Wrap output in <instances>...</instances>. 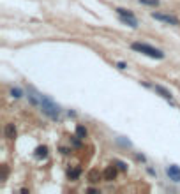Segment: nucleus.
<instances>
[{
    "mask_svg": "<svg viewBox=\"0 0 180 194\" xmlns=\"http://www.w3.org/2000/svg\"><path fill=\"white\" fill-rule=\"evenodd\" d=\"M37 95H39V106H41V109H43V113H46L49 118L58 120L62 108L55 103L53 99H49L48 95H44V94H41V92H37Z\"/></svg>",
    "mask_w": 180,
    "mask_h": 194,
    "instance_id": "nucleus-1",
    "label": "nucleus"
},
{
    "mask_svg": "<svg viewBox=\"0 0 180 194\" xmlns=\"http://www.w3.org/2000/svg\"><path fill=\"white\" fill-rule=\"evenodd\" d=\"M131 48L134 49V51H138V53H143V55H147V57H150V58H157V60H163L164 58L163 51H161V49H157V48H154V46H150V44L132 43Z\"/></svg>",
    "mask_w": 180,
    "mask_h": 194,
    "instance_id": "nucleus-2",
    "label": "nucleus"
},
{
    "mask_svg": "<svg viewBox=\"0 0 180 194\" xmlns=\"http://www.w3.org/2000/svg\"><path fill=\"white\" fill-rule=\"evenodd\" d=\"M152 18L154 20H159V21H163V23H168V25H173V27H178L180 21H178V18H175L171 16V14H164V12H152Z\"/></svg>",
    "mask_w": 180,
    "mask_h": 194,
    "instance_id": "nucleus-3",
    "label": "nucleus"
},
{
    "mask_svg": "<svg viewBox=\"0 0 180 194\" xmlns=\"http://www.w3.org/2000/svg\"><path fill=\"white\" fill-rule=\"evenodd\" d=\"M166 175L169 177V180L180 183V168L177 166V164H169V166L166 168Z\"/></svg>",
    "mask_w": 180,
    "mask_h": 194,
    "instance_id": "nucleus-4",
    "label": "nucleus"
},
{
    "mask_svg": "<svg viewBox=\"0 0 180 194\" xmlns=\"http://www.w3.org/2000/svg\"><path fill=\"white\" fill-rule=\"evenodd\" d=\"M154 90L157 92L163 99H166V101H169V103L173 104V95H171V92H169V90H166V88L161 86V85H155V86H154Z\"/></svg>",
    "mask_w": 180,
    "mask_h": 194,
    "instance_id": "nucleus-5",
    "label": "nucleus"
},
{
    "mask_svg": "<svg viewBox=\"0 0 180 194\" xmlns=\"http://www.w3.org/2000/svg\"><path fill=\"white\" fill-rule=\"evenodd\" d=\"M115 177H117V169H115V166H108L106 169H104V180H106V182L115 180Z\"/></svg>",
    "mask_w": 180,
    "mask_h": 194,
    "instance_id": "nucleus-6",
    "label": "nucleus"
},
{
    "mask_svg": "<svg viewBox=\"0 0 180 194\" xmlns=\"http://www.w3.org/2000/svg\"><path fill=\"white\" fill-rule=\"evenodd\" d=\"M34 155H35V159H46L48 157V146H37L35 148V152H34Z\"/></svg>",
    "mask_w": 180,
    "mask_h": 194,
    "instance_id": "nucleus-7",
    "label": "nucleus"
},
{
    "mask_svg": "<svg viewBox=\"0 0 180 194\" xmlns=\"http://www.w3.org/2000/svg\"><path fill=\"white\" fill-rule=\"evenodd\" d=\"M4 132H6V138H9V140H14V138H16V125H14V124H7Z\"/></svg>",
    "mask_w": 180,
    "mask_h": 194,
    "instance_id": "nucleus-8",
    "label": "nucleus"
},
{
    "mask_svg": "<svg viewBox=\"0 0 180 194\" xmlns=\"http://www.w3.org/2000/svg\"><path fill=\"white\" fill-rule=\"evenodd\" d=\"M115 11H117V14H118L120 18H129V20H136V18H134V14H132V11H127V9H122V7H117Z\"/></svg>",
    "mask_w": 180,
    "mask_h": 194,
    "instance_id": "nucleus-9",
    "label": "nucleus"
},
{
    "mask_svg": "<svg viewBox=\"0 0 180 194\" xmlns=\"http://www.w3.org/2000/svg\"><path fill=\"white\" fill-rule=\"evenodd\" d=\"M76 136L78 138H87V129H85V127H83V125H78L76 127Z\"/></svg>",
    "mask_w": 180,
    "mask_h": 194,
    "instance_id": "nucleus-10",
    "label": "nucleus"
},
{
    "mask_svg": "<svg viewBox=\"0 0 180 194\" xmlns=\"http://www.w3.org/2000/svg\"><path fill=\"white\" fill-rule=\"evenodd\" d=\"M9 94H11L12 99H20V97H23V92L20 90V88H11V92H9Z\"/></svg>",
    "mask_w": 180,
    "mask_h": 194,
    "instance_id": "nucleus-11",
    "label": "nucleus"
},
{
    "mask_svg": "<svg viewBox=\"0 0 180 194\" xmlns=\"http://www.w3.org/2000/svg\"><path fill=\"white\" fill-rule=\"evenodd\" d=\"M140 4H147V6H157L159 0H138Z\"/></svg>",
    "mask_w": 180,
    "mask_h": 194,
    "instance_id": "nucleus-12",
    "label": "nucleus"
},
{
    "mask_svg": "<svg viewBox=\"0 0 180 194\" xmlns=\"http://www.w3.org/2000/svg\"><path fill=\"white\" fill-rule=\"evenodd\" d=\"M7 177V168H6V164L2 166V178H6Z\"/></svg>",
    "mask_w": 180,
    "mask_h": 194,
    "instance_id": "nucleus-13",
    "label": "nucleus"
},
{
    "mask_svg": "<svg viewBox=\"0 0 180 194\" xmlns=\"http://www.w3.org/2000/svg\"><path fill=\"white\" fill-rule=\"evenodd\" d=\"M117 164L120 166V169H127V166H126V164H124L122 161H117Z\"/></svg>",
    "mask_w": 180,
    "mask_h": 194,
    "instance_id": "nucleus-14",
    "label": "nucleus"
},
{
    "mask_svg": "<svg viewBox=\"0 0 180 194\" xmlns=\"http://www.w3.org/2000/svg\"><path fill=\"white\" fill-rule=\"evenodd\" d=\"M117 65H118V69H122V71H124V69H126V67H127V65L124 64V62H118V64H117Z\"/></svg>",
    "mask_w": 180,
    "mask_h": 194,
    "instance_id": "nucleus-15",
    "label": "nucleus"
}]
</instances>
